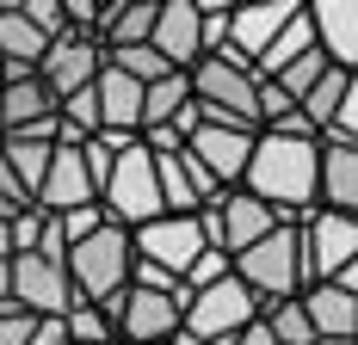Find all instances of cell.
<instances>
[{"label":"cell","instance_id":"6da1fadb","mask_svg":"<svg viewBox=\"0 0 358 345\" xmlns=\"http://www.w3.org/2000/svg\"><path fill=\"white\" fill-rule=\"evenodd\" d=\"M315 161H322V142L259 130L253 154H248V172H241L235 191H248L266 210H278V222H303L315 210Z\"/></svg>","mask_w":358,"mask_h":345},{"label":"cell","instance_id":"7a4b0ae2","mask_svg":"<svg viewBox=\"0 0 358 345\" xmlns=\"http://www.w3.org/2000/svg\"><path fill=\"white\" fill-rule=\"evenodd\" d=\"M185 80H192V105L204 111V124H235V130H253L259 136V74L241 56L216 50Z\"/></svg>","mask_w":358,"mask_h":345},{"label":"cell","instance_id":"3957f363","mask_svg":"<svg viewBox=\"0 0 358 345\" xmlns=\"http://www.w3.org/2000/svg\"><path fill=\"white\" fill-rule=\"evenodd\" d=\"M235 277L248 284V296L266 309V302H290V296H303L309 290V277H303V235H296V222H278L266 241H253L248 253H235L229 259Z\"/></svg>","mask_w":358,"mask_h":345},{"label":"cell","instance_id":"277c9868","mask_svg":"<svg viewBox=\"0 0 358 345\" xmlns=\"http://www.w3.org/2000/svg\"><path fill=\"white\" fill-rule=\"evenodd\" d=\"M259 321V302L248 296V284L229 272L210 290H192L185 296V314H179V345H229L241 327Z\"/></svg>","mask_w":358,"mask_h":345},{"label":"cell","instance_id":"5b68a950","mask_svg":"<svg viewBox=\"0 0 358 345\" xmlns=\"http://www.w3.org/2000/svg\"><path fill=\"white\" fill-rule=\"evenodd\" d=\"M130 235L117 228V222H106L99 235H87V241H74L69 247V290H74V302H111L124 284H130Z\"/></svg>","mask_w":358,"mask_h":345},{"label":"cell","instance_id":"8992f818","mask_svg":"<svg viewBox=\"0 0 358 345\" xmlns=\"http://www.w3.org/2000/svg\"><path fill=\"white\" fill-rule=\"evenodd\" d=\"M99 210H106V222H117L124 235L143 228V222H155V216H167V210H161V185H155V154H148L143 142H130V148L111 161Z\"/></svg>","mask_w":358,"mask_h":345},{"label":"cell","instance_id":"52a82bcc","mask_svg":"<svg viewBox=\"0 0 358 345\" xmlns=\"http://www.w3.org/2000/svg\"><path fill=\"white\" fill-rule=\"evenodd\" d=\"M99 314L111 321V339L117 345H167L179 339V314L185 296H155V290H117L111 302H99Z\"/></svg>","mask_w":358,"mask_h":345},{"label":"cell","instance_id":"ba28073f","mask_svg":"<svg viewBox=\"0 0 358 345\" xmlns=\"http://www.w3.org/2000/svg\"><path fill=\"white\" fill-rule=\"evenodd\" d=\"M198 228H204V247H216V253H248L253 241H266L272 228H278V210H266L259 198H248V191H222L216 204L198 210Z\"/></svg>","mask_w":358,"mask_h":345},{"label":"cell","instance_id":"9c48e42d","mask_svg":"<svg viewBox=\"0 0 358 345\" xmlns=\"http://www.w3.org/2000/svg\"><path fill=\"white\" fill-rule=\"evenodd\" d=\"M303 235V277L309 284H334L358 259V216H334V210H309L296 222Z\"/></svg>","mask_w":358,"mask_h":345},{"label":"cell","instance_id":"30bf717a","mask_svg":"<svg viewBox=\"0 0 358 345\" xmlns=\"http://www.w3.org/2000/svg\"><path fill=\"white\" fill-rule=\"evenodd\" d=\"M130 253L148 259V265H161V272H173L185 284L192 259L204 253V228H198V216H155L143 228H130Z\"/></svg>","mask_w":358,"mask_h":345},{"label":"cell","instance_id":"8fae6325","mask_svg":"<svg viewBox=\"0 0 358 345\" xmlns=\"http://www.w3.org/2000/svg\"><path fill=\"white\" fill-rule=\"evenodd\" d=\"M13 302L37 321H62L74 309V290H69V265L43 259V253H19L13 259Z\"/></svg>","mask_w":358,"mask_h":345},{"label":"cell","instance_id":"7c38bea8","mask_svg":"<svg viewBox=\"0 0 358 345\" xmlns=\"http://www.w3.org/2000/svg\"><path fill=\"white\" fill-rule=\"evenodd\" d=\"M106 68V43L99 37H80V31H62L50 50H43V62H37V80L56 93V99H69L80 87H93Z\"/></svg>","mask_w":358,"mask_h":345},{"label":"cell","instance_id":"4fadbf2b","mask_svg":"<svg viewBox=\"0 0 358 345\" xmlns=\"http://www.w3.org/2000/svg\"><path fill=\"white\" fill-rule=\"evenodd\" d=\"M296 6H303V0H235V6H229V37H222V50L241 56L253 68V62L266 56V43L290 25Z\"/></svg>","mask_w":358,"mask_h":345},{"label":"cell","instance_id":"5bb4252c","mask_svg":"<svg viewBox=\"0 0 358 345\" xmlns=\"http://www.w3.org/2000/svg\"><path fill=\"white\" fill-rule=\"evenodd\" d=\"M0 136H25V142H56V93L25 74L0 87Z\"/></svg>","mask_w":358,"mask_h":345},{"label":"cell","instance_id":"9a60e30c","mask_svg":"<svg viewBox=\"0 0 358 345\" xmlns=\"http://www.w3.org/2000/svg\"><path fill=\"white\" fill-rule=\"evenodd\" d=\"M148 50H155L167 68H179V74L198 68V62H204V19H198V0H161Z\"/></svg>","mask_w":358,"mask_h":345},{"label":"cell","instance_id":"2e32d148","mask_svg":"<svg viewBox=\"0 0 358 345\" xmlns=\"http://www.w3.org/2000/svg\"><path fill=\"white\" fill-rule=\"evenodd\" d=\"M185 154L210 172L222 191H235L241 172H248V154H253V130H235V124H198L192 142H185Z\"/></svg>","mask_w":358,"mask_h":345},{"label":"cell","instance_id":"e0dca14e","mask_svg":"<svg viewBox=\"0 0 358 345\" xmlns=\"http://www.w3.org/2000/svg\"><path fill=\"white\" fill-rule=\"evenodd\" d=\"M155 185H161V210H167V216H198L204 204L222 198V185H216L185 148H179V154H155Z\"/></svg>","mask_w":358,"mask_h":345},{"label":"cell","instance_id":"ac0fdd59","mask_svg":"<svg viewBox=\"0 0 358 345\" xmlns=\"http://www.w3.org/2000/svg\"><path fill=\"white\" fill-rule=\"evenodd\" d=\"M87 204H99V191H93L87 167H80V142H56L50 172L37 185V210L43 216H69V210H87Z\"/></svg>","mask_w":358,"mask_h":345},{"label":"cell","instance_id":"d6986e66","mask_svg":"<svg viewBox=\"0 0 358 345\" xmlns=\"http://www.w3.org/2000/svg\"><path fill=\"white\" fill-rule=\"evenodd\" d=\"M303 6H309L315 50L340 74H358V0H303Z\"/></svg>","mask_w":358,"mask_h":345},{"label":"cell","instance_id":"ffe728a7","mask_svg":"<svg viewBox=\"0 0 358 345\" xmlns=\"http://www.w3.org/2000/svg\"><path fill=\"white\" fill-rule=\"evenodd\" d=\"M315 210L358 216V148H352V142L322 136V161H315Z\"/></svg>","mask_w":358,"mask_h":345},{"label":"cell","instance_id":"44dd1931","mask_svg":"<svg viewBox=\"0 0 358 345\" xmlns=\"http://www.w3.org/2000/svg\"><path fill=\"white\" fill-rule=\"evenodd\" d=\"M43 50H50V37L37 31L25 13H19V0H0V87H6V80L37 74Z\"/></svg>","mask_w":358,"mask_h":345},{"label":"cell","instance_id":"7402d4cb","mask_svg":"<svg viewBox=\"0 0 358 345\" xmlns=\"http://www.w3.org/2000/svg\"><path fill=\"white\" fill-rule=\"evenodd\" d=\"M93 99H99V130L143 136V87H136V80H124L111 62L99 68V80H93Z\"/></svg>","mask_w":358,"mask_h":345},{"label":"cell","instance_id":"603a6c76","mask_svg":"<svg viewBox=\"0 0 358 345\" xmlns=\"http://www.w3.org/2000/svg\"><path fill=\"white\" fill-rule=\"evenodd\" d=\"M155 13H161V0H106L99 43L106 50H143L148 37H155Z\"/></svg>","mask_w":358,"mask_h":345},{"label":"cell","instance_id":"cb8c5ba5","mask_svg":"<svg viewBox=\"0 0 358 345\" xmlns=\"http://www.w3.org/2000/svg\"><path fill=\"white\" fill-rule=\"evenodd\" d=\"M309 50H315V31H309V6H296V13H290V25L272 37V43H266V56L253 62V74H259V80H272V74H285L290 62H296V56H309Z\"/></svg>","mask_w":358,"mask_h":345},{"label":"cell","instance_id":"d4e9b609","mask_svg":"<svg viewBox=\"0 0 358 345\" xmlns=\"http://www.w3.org/2000/svg\"><path fill=\"white\" fill-rule=\"evenodd\" d=\"M50 154H56V142H25V136H0V161L6 172L25 185V198L37 204V185H43V172H50Z\"/></svg>","mask_w":358,"mask_h":345},{"label":"cell","instance_id":"484cf974","mask_svg":"<svg viewBox=\"0 0 358 345\" xmlns=\"http://www.w3.org/2000/svg\"><path fill=\"white\" fill-rule=\"evenodd\" d=\"M185 105H192V80H185V74H167V80L143 87V130H161V124H173Z\"/></svg>","mask_w":358,"mask_h":345},{"label":"cell","instance_id":"4316f807","mask_svg":"<svg viewBox=\"0 0 358 345\" xmlns=\"http://www.w3.org/2000/svg\"><path fill=\"white\" fill-rule=\"evenodd\" d=\"M346 80L352 74H340V68H327L303 99H296V111H303V124L315 130V136H327V124H334V111H340V93H346Z\"/></svg>","mask_w":358,"mask_h":345},{"label":"cell","instance_id":"83f0119b","mask_svg":"<svg viewBox=\"0 0 358 345\" xmlns=\"http://www.w3.org/2000/svg\"><path fill=\"white\" fill-rule=\"evenodd\" d=\"M259 327L272 333V345H315V327H309V314H303V296L266 302V309H259Z\"/></svg>","mask_w":358,"mask_h":345},{"label":"cell","instance_id":"f1b7e54d","mask_svg":"<svg viewBox=\"0 0 358 345\" xmlns=\"http://www.w3.org/2000/svg\"><path fill=\"white\" fill-rule=\"evenodd\" d=\"M56 327H62V339H69V345H117V339H111V321L93 309V302H74Z\"/></svg>","mask_w":358,"mask_h":345},{"label":"cell","instance_id":"f546056e","mask_svg":"<svg viewBox=\"0 0 358 345\" xmlns=\"http://www.w3.org/2000/svg\"><path fill=\"white\" fill-rule=\"evenodd\" d=\"M327 68H334V62H327L322 50H309V56H296V62H290L285 74H272V80H278V87L290 93V105H296V99H303V93H309V87H315V80L327 74Z\"/></svg>","mask_w":358,"mask_h":345},{"label":"cell","instance_id":"4dcf8cb0","mask_svg":"<svg viewBox=\"0 0 358 345\" xmlns=\"http://www.w3.org/2000/svg\"><path fill=\"white\" fill-rule=\"evenodd\" d=\"M43 222H50V216H43V210H19V216H13V222H6V241H13V259H19V253H37V241H43Z\"/></svg>","mask_w":358,"mask_h":345},{"label":"cell","instance_id":"1f68e13d","mask_svg":"<svg viewBox=\"0 0 358 345\" xmlns=\"http://www.w3.org/2000/svg\"><path fill=\"white\" fill-rule=\"evenodd\" d=\"M229 272H235V265H229V253L204 247V253L192 259V272H185V296H192V290H210V284H222Z\"/></svg>","mask_w":358,"mask_h":345},{"label":"cell","instance_id":"d6a6232c","mask_svg":"<svg viewBox=\"0 0 358 345\" xmlns=\"http://www.w3.org/2000/svg\"><path fill=\"white\" fill-rule=\"evenodd\" d=\"M130 290H155V296H185V284L173 272H161V265H148V259H130Z\"/></svg>","mask_w":358,"mask_h":345},{"label":"cell","instance_id":"836d02e7","mask_svg":"<svg viewBox=\"0 0 358 345\" xmlns=\"http://www.w3.org/2000/svg\"><path fill=\"white\" fill-rule=\"evenodd\" d=\"M19 13H25V19L37 25V31L50 37V43H56V37L69 31V13H62V0H19Z\"/></svg>","mask_w":358,"mask_h":345},{"label":"cell","instance_id":"e575fe53","mask_svg":"<svg viewBox=\"0 0 358 345\" xmlns=\"http://www.w3.org/2000/svg\"><path fill=\"white\" fill-rule=\"evenodd\" d=\"M327 136H334V142H352V148H358V74L346 80V93H340V111H334Z\"/></svg>","mask_w":358,"mask_h":345},{"label":"cell","instance_id":"d590c367","mask_svg":"<svg viewBox=\"0 0 358 345\" xmlns=\"http://www.w3.org/2000/svg\"><path fill=\"white\" fill-rule=\"evenodd\" d=\"M56 228H62V241H87V235H99L106 228V210L99 204H87V210H69V216H56Z\"/></svg>","mask_w":358,"mask_h":345},{"label":"cell","instance_id":"8d00e7d4","mask_svg":"<svg viewBox=\"0 0 358 345\" xmlns=\"http://www.w3.org/2000/svg\"><path fill=\"white\" fill-rule=\"evenodd\" d=\"M37 314H25L19 302H0V345H31Z\"/></svg>","mask_w":358,"mask_h":345},{"label":"cell","instance_id":"74e56055","mask_svg":"<svg viewBox=\"0 0 358 345\" xmlns=\"http://www.w3.org/2000/svg\"><path fill=\"white\" fill-rule=\"evenodd\" d=\"M296 105H290V93L278 87V80H259V130H272L278 117H290Z\"/></svg>","mask_w":358,"mask_h":345},{"label":"cell","instance_id":"f35d334b","mask_svg":"<svg viewBox=\"0 0 358 345\" xmlns=\"http://www.w3.org/2000/svg\"><path fill=\"white\" fill-rule=\"evenodd\" d=\"M229 345H272V333H266V327L253 321V327H241V333H235V339H229Z\"/></svg>","mask_w":358,"mask_h":345},{"label":"cell","instance_id":"ab89813d","mask_svg":"<svg viewBox=\"0 0 358 345\" xmlns=\"http://www.w3.org/2000/svg\"><path fill=\"white\" fill-rule=\"evenodd\" d=\"M334 284H340L346 296H358V259H352V265H346V272H340V277H334Z\"/></svg>","mask_w":358,"mask_h":345},{"label":"cell","instance_id":"60d3db41","mask_svg":"<svg viewBox=\"0 0 358 345\" xmlns=\"http://www.w3.org/2000/svg\"><path fill=\"white\" fill-rule=\"evenodd\" d=\"M167 345H179V339H167Z\"/></svg>","mask_w":358,"mask_h":345}]
</instances>
